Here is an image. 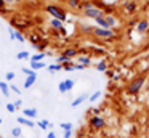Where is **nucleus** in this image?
Masks as SVG:
<instances>
[{"label": "nucleus", "instance_id": "c756f323", "mask_svg": "<svg viewBox=\"0 0 149 138\" xmlns=\"http://www.w3.org/2000/svg\"><path fill=\"white\" fill-rule=\"evenodd\" d=\"M50 69H52V71H56V69H59V64H55V66H50Z\"/></svg>", "mask_w": 149, "mask_h": 138}, {"label": "nucleus", "instance_id": "5701e85b", "mask_svg": "<svg viewBox=\"0 0 149 138\" xmlns=\"http://www.w3.org/2000/svg\"><path fill=\"white\" fill-rule=\"evenodd\" d=\"M61 128H64V130H71L72 124H61Z\"/></svg>", "mask_w": 149, "mask_h": 138}, {"label": "nucleus", "instance_id": "bb28decb", "mask_svg": "<svg viewBox=\"0 0 149 138\" xmlns=\"http://www.w3.org/2000/svg\"><path fill=\"white\" fill-rule=\"evenodd\" d=\"M0 88L3 90V93H7V92H8V88H7V85H5V83H0Z\"/></svg>", "mask_w": 149, "mask_h": 138}, {"label": "nucleus", "instance_id": "b1692460", "mask_svg": "<svg viewBox=\"0 0 149 138\" xmlns=\"http://www.w3.org/2000/svg\"><path fill=\"white\" fill-rule=\"evenodd\" d=\"M64 55H66V56H74V55H75V50H68Z\"/></svg>", "mask_w": 149, "mask_h": 138}, {"label": "nucleus", "instance_id": "aec40b11", "mask_svg": "<svg viewBox=\"0 0 149 138\" xmlns=\"http://www.w3.org/2000/svg\"><path fill=\"white\" fill-rule=\"evenodd\" d=\"M59 92H61V93H66V92H68V88H66L64 82H61V83H59Z\"/></svg>", "mask_w": 149, "mask_h": 138}, {"label": "nucleus", "instance_id": "f3484780", "mask_svg": "<svg viewBox=\"0 0 149 138\" xmlns=\"http://www.w3.org/2000/svg\"><path fill=\"white\" fill-rule=\"evenodd\" d=\"M18 122H21V124H26V125H29V127H32V125H34V122L27 120V119H23V117H19V119H18Z\"/></svg>", "mask_w": 149, "mask_h": 138}, {"label": "nucleus", "instance_id": "7ed1b4c3", "mask_svg": "<svg viewBox=\"0 0 149 138\" xmlns=\"http://www.w3.org/2000/svg\"><path fill=\"white\" fill-rule=\"evenodd\" d=\"M143 83H144V77H139V79L133 80V82L130 83V87H128V93H132V95L138 93V92H139V88L143 87Z\"/></svg>", "mask_w": 149, "mask_h": 138}, {"label": "nucleus", "instance_id": "423d86ee", "mask_svg": "<svg viewBox=\"0 0 149 138\" xmlns=\"http://www.w3.org/2000/svg\"><path fill=\"white\" fill-rule=\"evenodd\" d=\"M136 26H138V32H146V31L149 29V22L146 21V19H143V21H139Z\"/></svg>", "mask_w": 149, "mask_h": 138}, {"label": "nucleus", "instance_id": "dca6fc26", "mask_svg": "<svg viewBox=\"0 0 149 138\" xmlns=\"http://www.w3.org/2000/svg\"><path fill=\"white\" fill-rule=\"evenodd\" d=\"M64 85H66V88H68V90H71L72 87H74V80H71V79L64 80Z\"/></svg>", "mask_w": 149, "mask_h": 138}, {"label": "nucleus", "instance_id": "1a4fd4ad", "mask_svg": "<svg viewBox=\"0 0 149 138\" xmlns=\"http://www.w3.org/2000/svg\"><path fill=\"white\" fill-rule=\"evenodd\" d=\"M52 26H53V27H55V29H61V31H64V29H63V21H61V19H52Z\"/></svg>", "mask_w": 149, "mask_h": 138}, {"label": "nucleus", "instance_id": "ddd939ff", "mask_svg": "<svg viewBox=\"0 0 149 138\" xmlns=\"http://www.w3.org/2000/svg\"><path fill=\"white\" fill-rule=\"evenodd\" d=\"M69 5L72 6V8H80V0H69Z\"/></svg>", "mask_w": 149, "mask_h": 138}, {"label": "nucleus", "instance_id": "2f4dec72", "mask_svg": "<svg viewBox=\"0 0 149 138\" xmlns=\"http://www.w3.org/2000/svg\"><path fill=\"white\" fill-rule=\"evenodd\" d=\"M7 79H8V80H11V79H13V74L8 72V74H7Z\"/></svg>", "mask_w": 149, "mask_h": 138}, {"label": "nucleus", "instance_id": "20e7f679", "mask_svg": "<svg viewBox=\"0 0 149 138\" xmlns=\"http://www.w3.org/2000/svg\"><path fill=\"white\" fill-rule=\"evenodd\" d=\"M84 15L87 16V18H98V16H103L104 13H103V10L101 8H98V6H91V8H87V10H84Z\"/></svg>", "mask_w": 149, "mask_h": 138}, {"label": "nucleus", "instance_id": "f8f14e48", "mask_svg": "<svg viewBox=\"0 0 149 138\" xmlns=\"http://www.w3.org/2000/svg\"><path fill=\"white\" fill-rule=\"evenodd\" d=\"M36 77H37L36 74H31V77L26 80V83H24V85H26V87H31V85L34 83V80H36Z\"/></svg>", "mask_w": 149, "mask_h": 138}, {"label": "nucleus", "instance_id": "72a5a7b5", "mask_svg": "<svg viewBox=\"0 0 149 138\" xmlns=\"http://www.w3.org/2000/svg\"><path fill=\"white\" fill-rule=\"evenodd\" d=\"M48 138H56V137H55V133H53V132H52V133L48 135Z\"/></svg>", "mask_w": 149, "mask_h": 138}, {"label": "nucleus", "instance_id": "412c9836", "mask_svg": "<svg viewBox=\"0 0 149 138\" xmlns=\"http://www.w3.org/2000/svg\"><path fill=\"white\" fill-rule=\"evenodd\" d=\"M42 66H43L42 63H37V61H32V67H34V69H39V67H42Z\"/></svg>", "mask_w": 149, "mask_h": 138}, {"label": "nucleus", "instance_id": "f257e3e1", "mask_svg": "<svg viewBox=\"0 0 149 138\" xmlns=\"http://www.w3.org/2000/svg\"><path fill=\"white\" fill-rule=\"evenodd\" d=\"M93 34L96 35V37H101V39L114 37V32H112V29H111V27H100V26L93 29Z\"/></svg>", "mask_w": 149, "mask_h": 138}, {"label": "nucleus", "instance_id": "0eeeda50", "mask_svg": "<svg viewBox=\"0 0 149 138\" xmlns=\"http://www.w3.org/2000/svg\"><path fill=\"white\" fill-rule=\"evenodd\" d=\"M95 21H96V24L100 26V27H109V24H107V21H106V18H104V15H103V16H98V18H95Z\"/></svg>", "mask_w": 149, "mask_h": 138}, {"label": "nucleus", "instance_id": "2eb2a0df", "mask_svg": "<svg viewBox=\"0 0 149 138\" xmlns=\"http://www.w3.org/2000/svg\"><path fill=\"white\" fill-rule=\"evenodd\" d=\"M24 114H26V116H29V117H34V116L37 114V111H36V109H27V111L24 109Z\"/></svg>", "mask_w": 149, "mask_h": 138}, {"label": "nucleus", "instance_id": "cd10ccee", "mask_svg": "<svg viewBox=\"0 0 149 138\" xmlns=\"http://www.w3.org/2000/svg\"><path fill=\"white\" fill-rule=\"evenodd\" d=\"M80 61H82V64H88V63H90L88 58H80Z\"/></svg>", "mask_w": 149, "mask_h": 138}, {"label": "nucleus", "instance_id": "473e14b6", "mask_svg": "<svg viewBox=\"0 0 149 138\" xmlns=\"http://www.w3.org/2000/svg\"><path fill=\"white\" fill-rule=\"evenodd\" d=\"M3 5H5V0H0V8H3Z\"/></svg>", "mask_w": 149, "mask_h": 138}, {"label": "nucleus", "instance_id": "c85d7f7f", "mask_svg": "<svg viewBox=\"0 0 149 138\" xmlns=\"http://www.w3.org/2000/svg\"><path fill=\"white\" fill-rule=\"evenodd\" d=\"M8 111H10V112H15V104H8Z\"/></svg>", "mask_w": 149, "mask_h": 138}, {"label": "nucleus", "instance_id": "6ab92c4d", "mask_svg": "<svg viewBox=\"0 0 149 138\" xmlns=\"http://www.w3.org/2000/svg\"><path fill=\"white\" fill-rule=\"evenodd\" d=\"M98 71H106V63H104V61H101V63L98 64Z\"/></svg>", "mask_w": 149, "mask_h": 138}, {"label": "nucleus", "instance_id": "393cba45", "mask_svg": "<svg viewBox=\"0 0 149 138\" xmlns=\"http://www.w3.org/2000/svg\"><path fill=\"white\" fill-rule=\"evenodd\" d=\"M11 133H13L15 137H18V135L21 133V130H19V128H13V132H11Z\"/></svg>", "mask_w": 149, "mask_h": 138}, {"label": "nucleus", "instance_id": "4be33fe9", "mask_svg": "<svg viewBox=\"0 0 149 138\" xmlns=\"http://www.w3.org/2000/svg\"><path fill=\"white\" fill-rule=\"evenodd\" d=\"M43 56H45L43 53H40V55H36V56H32V61H39V60H42Z\"/></svg>", "mask_w": 149, "mask_h": 138}, {"label": "nucleus", "instance_id": "4468645a", "mask_svg": "<svg viewBox=\"0 0 149 138\" xmlns=\"http://www.w3.org/2000/svg\"><path fill=\"white\" fill-rule=\"evenodd\" d=\"M100 96H101V92H95V93H93V95H91V96H90V98H88V99H90L91 103H95V101H96L98 98H100Z\"/></svg>", "mask_w": 149, "mask_h": 138}, {"label": "nucleus", "instance_id": "9b49d317", "mask_svg": "<svg viewBox=\"0 0 149 138\" xmlns=\"http://www.w3.org/2000/svg\"><path fill=\"white\" fill-rule=\"evenodd\" d=\"M85 99H87V95H82V96H79L77 99H74V101H72V106H79L80 103H84Z\"/></svg>", "mask_w": 149, "mask_h": 138}, {"label": "nucleus", "instance_id": "39448f33", "mask_svg": "<svg viewBox=\"0 0 149 138\" xmlns=\"http://www.w3.org/2000/svg\"><path fill=\"white\" fill-rule=\"evenodd\" d=\"M136 8H138V5H136L135 0H127L125 3H123V10H125L128 15H132V13L136 11Z\"/></svg>", "mask_w": 149, "mask_h": 138}, {"label": "nucleus", "instance_id": "a211bd4d", "mask_svg": "<svg viewBox=\"0 0 149 138\" xmlns=\"http://www.w3.org/2000/svg\"><path fill=\"white\" fill-rule=\"evenodd\" d=\"M18 58H19V60H24V58H29V53H27V51H21V53L18 55Z\"/></svg>", "mask_w": 149, "mask_h": 138}, {"label": "nucleus", "instance_id": "f03ea898", "mask_svg": "<svg viewBox=\"0 0 149 138\" xmlns=\"http://www.w3.org/2000/svg\"><path fill=\"white\" fill-rule=\"evenodd\" d=\"M47 11H48L53 18H56V19H61V21H64V19H66V13L63 11L61 8L55 6V5H48V6H47Z\"/></svg>", "mask_w": 149, "mask_h": 138}, {"label": "nucleus", "instance_id": "7c9ffc66", "mask_svg": "<svg viewBox=\"0 0 149 138\" xmlns=\"http://www.w3.org/2000/svg\"><path fill=\"white\" fill-rule=\"evenodd\" d=\"M71 137V130H66V133H64V138H69Z\"/></svg>", "mask_w": 149, "mask_h": 138}, {"label": "nucleus", "instance_id": "6e6552de", "mask_svg": "<svg viewBox=\"0 0 149 138\" xmlns=\"http://www.w3.org/2000/svg\"><path fill=\"white\" fill-rule=\"evenodd\" d=\"M90 122H91V125H93V127H96V128H101L104 125V120L101 117H93Z\"/></svg>", "mask_w": 149, "mask_h": 138}, {"label": "nucleus", "instance_id": "9d476101", "mask_svg": "<svg viewBox=\"0 0 149 138\" xmlns=\"http://www.w3.org/2000/svg\"><path fill=\"white\" fill-rule=\"evenodd\" d=\"M104 18H106V21H107V24H109V27H112V26H116V24H117V19L114 18V16L107 15V16H104Z\"/></svg>", "mask_w": 149, "mask_h": 138}, {"label": "nucleus", "instance_id": "a878e982", "mask_svg": "<svg viewBox=\"0 0 149 138\" xmlns=\"http://www.w3.org/2000/svg\"><path fill=\"white\" fill-rule=\"evenodd\" d=\"M48 122H47V120H43V122H40V127H42V128H47V127H48Z\"/></svg>", "mask_w": 149, "mask_h": 138}]
</instances>
